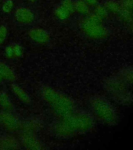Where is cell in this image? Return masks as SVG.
<instances>
[{
  "instance_id": "cell-1",
  "label": "cell",
  "mask_w": 133,
  "mask_h": 150,
  "mask_svg": "<svg viewBox=\"0 0 133 150\" xmlns=\"http://www.w3.org/2000/svg\"><path fill=\"white\" fill-rule=\"evenodd\" d=\"M42 96L54 112L61 118L74 112V103L65 94L49 87H44L42 90Z\"/></svg>"
},
{
  "instance_id": "cell-2",
  "label": "cell",
  "mask_w": 133,
  "mask_h": 150,
  "mask_svg": "<svg viewBox=\"0 0 133 150\" xmlns=\"http://www.w3.org/2000/svg\"><path fill=\"white\" fill-rule=\"evenodd\" d=\"M61 122L74 133L75 131H86L91 126V118L85 113L75 114L74 112L61 118Z\"/></svg>"
},
{
  "instance_id": "cell-3",
  "label": "cell",
  "mask_w": 133,
  "mask_h": 150,
  "mask_svg": "<svg viewBox=\"0 0 133 150\" xmlns=\"http://www.w3.org/2000/svg\"><path fill=\"white\" fill-rule=\"evenodd\" d=\"M0 124L9 131H23V122L19 120L9 112H0Z\"/></svg>"
},
{
  "instance_id": "cell-4",
  "label": "cell",
  "mask_w": 133,
  "mask_h": 150,
  "mask_svg": "<svg viewBox=\"0 0 133 150\" xmlns=\"http://www.w3.org/2000/svg\"><path fill=\"white\" fill-rule=\"evenodd\" d=\"M21 142L23 146L28 149L38 150L42 148L41 142L31 131H24L21 137Z\"/></svg>"
},
{
  "instance_id": "cell-5",
  "label": "cell",
  "mask_w": 133,
  "mask_h": 150,
  "mask_svg": "<svg viewBox=\"0 0 133 150\" xmlns=\"http://www.w3.org/2000/svg\"><path fill=\"white\" fill-rule=\"evenodd\" d=\"M15 19L21 24H31L35 21V15L29 9L21 7L15 12Z\"/></svg>"
},
{
  "instance_id": "cell-6",
  "label": "cell",
  "mask_w": 133,
  "mask_h": 150,
  "mask_svg": "<svg viewBox=\"0 0 133 150\" xmlns=\"http://www.w3.org/2000/svg\"><path fill=\"white\" fill-rule=\"evenodd\" d=\"M28 35L31 38V39L35 41L37 43L40 44H45L49 42V35L46 30L40 28H33L31 29L28 32Z\"/></svg>"
},
{
  "instance_id": "cell-7",
  "label": "cell",
  "mask_w": 133,
  "mask_h": 150,
  "mask_svg": "<svg viewBox=\"0 0 133 150\" xmlns=\"http://www.w3.org/2000/svg\"><path fill=\"white\" fill-rule=\"evenodd\" d=\"M19 148V143L16 138L9 136L0 138V149H14Z\"/></svg>"
},
{
  "instance_id": "cell-8",
  "label": "cell",
  "mask_w": 133,
  "mask_h": 150,
  "mask_svg": "<svg viewBox=\"0 0 133 150\" xmlns=\"http://www.w3.org/2000/svg\"><path fill=\"white\" fill-rule=\"evenodd\" d=\"M11 89L12 91H13V92L15 94V96H16L21 102H23V103H26V104H29V103H31V98L30 96H29V95H28L21 87L19 86L18 84H12Z\"/></svg>"
},
{
  "instance_id": "cell-9",
  "label": "cell",
  "mask_w": 133,
  "mask_h": 150,
  "mask_svg": "<svg viewBox=\"0 0 133 150\" xmlns=\"http://www.w3.org/2000/svg\"><path fill=\"white\" fill-rule=\"evenodd\" d=\"M0 74L3 80L14 81L16 79V75L14 70L4 63H0Z\"/></svg>"
},
{
  "instance_id": "cell-10",
  "label": "cell",
  "mask_w": 133,
  "mask_h": 150,
  "mask_svg": "<svg viewBox=\"0 0 133 150\" xmlns=\"http://www.w3.org/2000/svg\"><path fill=\"white\" fill-rule=\"evenodd\" d=\"M0 105L6 112H11L14 109V104L9 96L3 91H0Z\"/></svg>"
},
{
  "instance_id": "cell-11",
  "label": "cell",
  "mask_w": 133,
  "mask_h": 150,
  "mask_svg": "<svg viewBox=\"0 0 133 150\" xmlns=\"http://www.w3.org/2000/svg\"><path fill=\"white\" fill-rule=\"evenodd\" d=\"M55 131L58 135L61 136V137H64V138L69 137L73 134L72 131H70L68 127L66 126L65 124H63L62 122L56 124V127H55Z\"/></svg>"
},
{
  "instance_id": "cell-12",
  "label": "cell",
  "mask_w": 133,
  "mask_h": 150,
  "mask_svg": "<svg viewBox=\"0 0 133 150\" xmlns=\"http://www.w3.org/2000/svg\"><path fill=\"white\" fill-rule=\"evenodd\" d=\"M55 13H56V16H57L59 19H60V20H65V19H67L68 17H69L70 15V13H69L62 5H60V6L56 9Z\"/></svg>"
},
{
  "instance_id": "cell-13",
  "label": "cell",
  "mask_w": 133,
  "mask_h": 150,
  "mask_svg": "<svg viewBox=\"0 0 133 150\" xmlns=\"http://www.w3.org/2000/svg\"><path fill=\"white\" fill-rule=\"evenodd\" d=\"M6 55L9 56H20L22 52V49L18 45L9 47V48H6Z\"/></svg>"
},
{
  "instance_id": "cell-14",
  "label": "cell",
  "mask_w": 133,
  "mask_h": 150,
  "mask_svg": "<svg viewBox=\"0 0 133 150\" xmlns=\"http://www.w3.org/2000/svg\"><path fill=\"white\" fill-rule=\"evenodd\" d=\"M75 9H76L80 13H85L87 11L86 4L82 0H79L75 5Z\"/></svg>"
},
{
  "instance_id": "cell-15",
  "label": "cell",
  "mask_w": 133,
  "mask_h": 150,
  "mask_svg": "<svg viewBox=\"0 0 133 150\" xmlns=\"http://www.w3.org/2000/svg\"><path fill=\"white\" fill-rule=\"evenodd\" d=\"M62 6L68 10L70 14L73 13V12L75 11V5L73 4L71 0H63L62 1Z\"/></svg>"
},
{
  "instance_id": "cell-16",
  "label": "cell",
  "mask_w": 133,
  "mask_h": 150,
  "mask_svg": "<svg viewBox=\"0 0 133 150\" xmlns=\"http://www.w3.org/2000/svg\"><path fill=\"white\" fill-rule=\"evenodd\" d=\"M13 6H14V2L12 0H7L6 2H5V3L2 6V10L6 13H9L12 11L13 9Z\"/></svg>"
},
{
  "instance_id": "cell-17",
  "label": "cell",
  "mask_w": 133,
  "mask_h": 150,
  "mask_svg": "<svg viewBox=\"0 0 133 150\" xmlns=\"http://www.w3.org/2000/svg\"><path fill=\"white\" fill-rule=\"evenodd\" d=\"M7 35V28L5 26L0 27V45L4 42Z\"/></svg>"
},
{
  "instance_id": "cell-18",
  "label": "cell",
  "mask_w": 133,
  "mask_h": 150,
  "mask_svg": "<svg viewBox=\"0 0 133 150\" xmlns=\"http://www.w3.org/2000/svg\"><path fill=\"white\" fill-rule=\"evenodd\" d=\"M35 1H36V0H29V2H35Z\"/></svg>"
},
{
  "instance_id": "cell-19",
  "label": "cell",
  "mask_w": 133,
  "mask_h": 150,
  "mask_svg": "<svg viewBox=\"0 0 133 150\" xmlns=\"http://www.w3.org/2000/svg\"><path fill=\"white\" fill-rule=\"evenodd\" d=\"M0 2H1V0H0Z\"/></svg>"
}]
</instances>
